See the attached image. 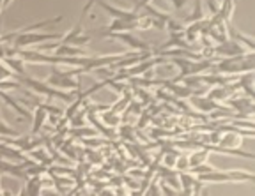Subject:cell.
Here are the masks:
<instances>
[{
  "label": "cell",
  "instance_id": "cell-25",
  "mask_svg": "<svg viewBox=\"0 0 255 196\" xmlns=\"http://www.w3.org/2000/svg\"><path fill=\"white\" fill-rule=\"evenodd\" d=\"M174 168L181 170V172H190V161H188V157H179V156H177Z\"/></svg>",
  "mask_w": 255,
  "mask_h": 196
},
{
  "label": "cell",
  "instance_id": "cell-20",
  "mask_svg": "<svg viewBox=\"0 0 255 196\" xmlns=\"http://www.w3.org/2000/svg\"><path fill=\"white\" fill-rule=\"evenodd\" d=\"M207 157H209V152H207V150L193 152L190 157H188V161H190V168H195V166H200V164H204L207 161Z\"/></svg>",
  "mask_w": 255,
  "mask_h": 196
},
{
  "label": "cell",
  "instance_id": "cell-14",
  "mask_svg": "<svg viewBox=\"0 0 255 196\" xmlns=\"http://www.w3.org/2000/svg\"><path fill=\"white\" fill-rule=\"evenodd\" d=\"M234 4H236V0H223L215 16H218L223 23H229L232 18V12H234Z\"/></svg>",
  "mask_w": 255,
  "mask_h": 196
},
{
  "label": "cell",
  "instance_id": "cell-36",
  "mask_svg": "<svg viewBox=\"0 0 255 196\" xmlns=\"http://www.w3.org/2000/svg\"><path fill=\"white\" fill-rule=\"evenodd\" d=\"M11 2H12V0H4V9H5V7H7V5H9V4H11Z\"/></svg>",
  "mask_w": 255,
  "mask_h": 196
},
{
  "label": "cell",
  "instance_id": "cell-19",
  "mask_svg": "<svg viewBox=\"0 0 255 196\" xmlns=\"http://www.w3.org/2000/svg\"><path fill=\"white\" fill-rule=\"evenodd\" d=\"M0 97H2V99H4L5 103L9 104V106H12V110H16V112L20 113L21 117H30V113H28L27 110H25L23 106H21V104H18V103H16V101L12 99L11 96H7V94H5L4 90H0Z\"/></svg>",
  "mask_w": 255,
  "mask_h": 196
},
{
  "label": "cell",
  "instance_id": "cell-18",
  "mask_svg": "<svg viewBox=\"0 0 255 196\" xmlns=\"http://www.w3.org/2000/svg\"><path fill=\"white\" fill-rule=\"evenodd\" d=\"M4 62L12 69V71L18 72L20 76H23L25 72H27V71H25V65H23L25 64L23 59H14V57H12V59H9V57H4Z\"/></svg>",
  "mask_w": 255,
  "mask_h": 196
},
{
  "label": "cell",
  "instance_id": "cell-34",
  "mask_svg": "<svg viewBox=\"0 0 255 196\" xmlns=\"http://www.w3.org/2000/svg\"><path fill=\"white\" fill-rule=\"evenodd\" d=\"M175 196H191V191L190 189H183V191H177Z\"/></svg>",
  "mask_w": 255,
  "mask_h": 196
},
{
  "label": "cell",
  "instance_id": "cell-33",
  "mask_svg": "<svg viewBox=\"0 0 255 196\" xmlns=\"http://www.w3.org/2000/svg\"><path fill=\"white\" fill-rule=\"evenodd\" d=\"M43 196H62V195H60V193L52 191V189H48V191H44V193H43Z\"/></svg>",
  "mask_w": 255,
  "mask_h": 196
},
{
  "label": "cell",
  "instance_id": "cell-32",
  "mask_svg": "<svg viewBox=\"0 0 255 196\" xmlns=\"http://www.w3.org/2000/svg\"><path fill=\"white\" fill-rule=\"evenodd\" d=\"M149 196H161V193H159V188H158V186H151V191H149Z\"/></svg>",
  "mask_w": 255,
  "mask_h": 196
},
{
  "label": "cell",
  "instance_id": "cell-23",
  "mask_svg": "<svg viewBox=\"0 0 255 196\" xmlns=\"http://www.w3.org/2000/svg\"><path fill=\"white\" fill-rule=\"evenodd\" d=\"M204 20V11H202V4H200V0H195V7H193V12H191V16L186 18V21L190 23H195V21Z\"/></svg>",
  "mask_w": 255,
  "mask_h": 196
},
{
  "label": "cell",
  "instance_id": "cell-21",
  "mask_svg": "<svg viewBox=\"0 0 255 196\" xmlns=\"http://www.w3.org/2000/svg\"><path fill=\"white\" fill-rule=\"evenodd\" d=\"M101 120L105 122V126H107V128H117V126L121 124L119 113H114L112 110H110V112H107V113H103V115H101Z\"/></svg>",
  "mask_w": 255,
  "mask_h": 196
},
{
  "label": "cell",
  "instance_id": "cell-22",
  "mask_svg": "<svg viewBox=\"0 0 255 196\" xmlns=\"http://www.w3.org/2000/svg\"><path fill=\"white\" fill-rule=\"evenodd\" d=\"M234 92V88H225V87H222V88H216V90H213V92H209V99H213V101H216V99H227L231 94Z\"/></svg>",
  "mask_w": 255,
  "mask_h": 196
},
{
  "label": "cell",
  "instance_id": "cell-30",
  "mask_svg": "<svg viewBox=\"0 0 255 196\" xmlns=\"http://www.w3.org/2000/svg\"><path fill=\"white\" fill-rule=\"evenodd\" d=\"M207 5H209V9H211L213 14H216V12H218V7H220V5L216 4L215 0H207Z\"/></svg>",
  "mask_w": 255,
  "mask_h": 196
},
{
  "label": "cell",
  "instance_id": "cell-39",
  "mask_svg": "<svg viewBox=\"0 0 255 196\" xmlns=\"http://www.w3.org/2000/svg\"><path fill=\"white\" fill-rule=\"evenodd\" d=\"M0 196H2V195H0Z\"/></svg>",
  "mask_w": 255,
  "mask_h": 196
},
{
  "label": "cell",
  "instance_id": "cell-37",
  "mask_svg": "<svg viewBox=\"0 0 255 196\" xmlns=\"http://www.w3.org/2000/svg\"><path fill=\"white\" fill-rule=\"evenodd\" d=\"M4 11V0H0V12Z\"/></svg>",
  "mask_w": 255,
  "mask_h": 196
},
{
  "label": "cell",
  "instance_id": "cell-4",
  "mask_svg": "<svg viewBox=\"0 0 255 196\" xmlns=\"http://www.w3.org/2000/svg\"><path fill=\"white\" fill-rule=\"evenodd\" d=\"M62 34H34V32H20L14 37V50H21L25 46L37 43H46V41H60Z\"/></svg>",
  "mask_w": 255,
  "mask_h": 196
},
{
  "label": "cell",
  "instance_id": "cell-1",
  "mask_svg": "<svg viewBox=\"0 0 255 196\" xmlns=\"http://www.w3.org/2000/svg\"><path fill=\"white\" fill-rule=\"evenodd\" d=\"M12 78H14V80H18V81H21V83L28 85L34 92L43 94V96H46V97H57V99L66 101V103H73V99H75V96H73V94L66 92V90H59V88H53V87H50L48 83H41L39 80H34V78H27L25 74H23V76H16V74H12Z\"/></svg>",
  "mask_w": 255,
  "mask_h": 196
},
{
  "label": "cell",
  "instance_id": "cell-35",
  "mask_svg": "<svg viewBox=\"0 0 255 196\" xmlns=\"http://www.w3.org/2000/svg\"><path fill=\"white\" fill-rule=\"evenodd\" d=\"M101 196H116V195H114V193H110V191H103V193H101Z\"/></svg>",
  "mask_w": 255,
  "mask_h": 196
},
{
  "label": "cell",
  "instance_id": "cell-24",
  "mask_svg": "<svg viewBox=\"0 0 255 196\" xmlns=\"http://www.w3.org/2000/svg\"><path fill=\"white\" fill-rule=\"evenodd\" d=\"M0 134L2 136H12V138L20 136V132L16 131V129H12L11 126H7L5 122H2V120H0Z\"/></svg>",
  "mask_w": 255,
  "mask_h": 196
},
{
  "label": "cell",
  "instance_id": "cell-7",
  "mask_svg": "<svg viewBox=\"0 0 255 196\" xmlns=\"http://www.w3.org/2000/svg\"><path fill=\"white\" fill-rule=\"evenodd\" d=\"M91 41L89 34H84V28H82V21L75 25V28H71V32H68L66 36H62V39L59 41L60 44H71V46H84Z\"/></svg>",
  "mask_w": 255,
  "mask_h": 196
},
{
  "label": "cell",
  "instance_id": "cell-13",
  "mask_svg": "<svg viewBox=\"0 0 255 196\" xmlns=\"http://www.w3.org/2000/svg\"><path fill=\"white\" fill-rule=\"evenodd\" d=\"M57 57H87L84 52V48H78V46H71V44H60L55 48Z\"/></svg>",
  "mask_w": 255,
  "mask_h": 196
},
{
  "label": "cell",
  "instance_id": "cell-15",
  "mask_svg": "<svg viewBox=\"0 0 255 196\" xmlns=\"http://www.w3.org/2000/svg\"><path fill=\"white\" fill-rule=\"evenodd\" d=\"M46 117H48V113L44 112L41 106H37L36 108V112H34V124H32V134H37V132L43 129V126H44V122H46Z\"/></svg>",
  "mask_w": 255,
  "mask_h": 196
},
{
  "label": "cell",
  "instance_id": "cell-29",
  "mask_svg": "<svg viewBox=\"0 0 255 196\" xmlns=\"http://www.w3.org/2000/svg\"><path fill=\"white\" fill-rule=\"evenodd\" d=\"M92 5H96V0H89L87 4H85V7H84V12H82V20H84V16L85 14H89V11L92 9ZM80 20V21H82Z\"/></svg>",
  "mask_w": 255,
  "mask_h": 196
},
{
  "label": "cell",
  "instance_id": "cell-3",
  "mask_svg": "<svg viewBox=\"0 0 255 196\" xmlns=\"http://www.w3.org/2000/svg\"><path fill=\"white\" fill-rule=\"evenodd\" d=\"M220 72H238V71H247L250 72L254 69V55L248 53V55H236V57H229V59L222 60L218 64Z\"/></svg>",
  "mask_w": 255,
  "mask_h": 196
},
{
  "label": "cell",
  "instance_id": "cell-12",
  "mask_svg": "<svg viewBox=\"0 0 255 196\" xmlns=\"http://www.w3.org/2000/svg\"><path fill=\"white\" fill-rule=\"evenodd\" d=\"M28 156H30V159L34 161V163L43 164V166H46V168L50 166V164H53V157L50 156L43 147H36L34 150L28 152Z\"/></svg>",
  "mask_w": 255,
  "mask_h": 196
},
{
  "label": "cell",
  "instance_id": "cell-17",
  "mask_svg": "<svg viewBox=\"0 0 255 196\" xmlns=\"http://www.w3.org/2000/svg\"><path fill=\"white\" fill-rule=\"evenodd\" d=\"M39 177H30V179L27 180V184H25V191H27V196H41L43 186H41Z\"/></svg>",
  "mask_w": 255,
  "mask_h": 196
},
{
  "label": "cell",
  "instance_id": "cell-9",
  "mask_svg": "<svg viewBox=\"0 0 255 196\" xmlns=\"http://www.w3.org/2000/svg\"><path fill=\"white\" fill-rule=\"evenodd\" d=\"M25 166H28V164L27 163H14L12 164L11 161H7V159H0V172L7 173V175L27 179V175H25Z\"/></svg>",
  "mask_w": 255,
  "mask_h": 196
},
{
  "label": "cell",
  "instance_id": "cell-11",
  "mask_svg": "<svg viewBox=\"0 0 255 196\" xmlns=\"http://www.w3.org/2000/svg\"><path fill=\"white\" fill-rule=\"evenodd\" d=\"M213 52L220 53V55H225V57H236V55H239V53H243V48H241L238 43H234V41H223L218 48H215Z\"/></svg>",
  "mask_w": 255,
  "mask_h": 196
},
{
  "label": "cell",
  "instance_id": "cell-28",
  "mask_svg": "<svg viewBox=\"0 0 255 196\" xmlns=\"http://www.w3.org/2000/svg\"><path fill=\"white\" fill-rule=\"evenodd\" d=\"M159 193H161V196H175L177 195V191H172V189H168L165 184L159 188Z\"/></svg>",
  "mask_w": 255,
  "mask_h": 196
},
{
  "label": "cell",
  "instance_id": "cell-8",
  "mask_svg": "<svg viewBox=\"0 0 255 196\" xmlns=\"http://www.w3.org/2000/svg\"><path fill=\"white\" fill-rule=\"evenodd\" d=\"M107 37H116V39L123 41L124 44H128V46L133 48L135 52H151V46H149L145 41L138 39V37H135L129 32H114V34H108Z\"/></svg>",
  "mask_w": 255,
  "mask_h": 196
},
{
  "label": "cell",
  "instance_id": "cell-26",
  "mask_svg": "<svg viewBox=\"0 0 255 196\" xmlns=\"http://www.w3.org/2000/svg\"><path fill=\"white\" fill-rule=\"evenodd\" d=\"M71 134L75 136H96V131L94 129H82V128H76L71 131Z\"/></svg>",
  "mask_w": 255,
  "mask_h": 196
},
{
  "label": "cell",
  "instance_id": "cell-2",
  "mask_svg": "<svg viewBox=\"0 0 255 196\" xmlns=\"http://www.w3.org/2000/svg\"><path fill=\"white\" fill-rule=\"evenodd\" d=\"M197 179L200 182H239V180H254L252 173H245L234 170V172H218V170H213L209 173H202V175H197Z\"/></svg>",
  "mask_w": 255,
  "mask_h": 196
},
{
  "label": "cell",
  "instance_id": "cell-6",
  "mask_svg": "<svg viewBox=\"0 0 255 196\" xmlns=\"http://www.w3.org/2000/svg\"><path fill=\"white\" fill-rule=\"evenodd\" d=\"M46 83L53 88H59V90H78L80 83L76 80H73L71 76H68L66 72H59V71H53L52 76H48Z\"/></svg>",
  "mask_w": 255,
  "mask_h": 196
},
{
  "label": "cell",
  "instance_id": "cell-5",
  "mask_svg": "<svg viewBox=\"0 0 255 196\" xmlns=\"http://www.w3.org/2000/svg\"><path fill=\"white\" fill-rule=\"evenodd\" d=\"M96 4L101 5V7L105 9V11L110 14L114 20H124V21H136L140 20V18L143 16L140 11H124V9H119V7H112V5H108L107 2H103V0H96Z\"/></svg>",
  "mask_w": 255,
  "mask_h": 196
},
{
  "label": "cell",
  "instance_id": "cell-10",
  "mask_svg": "<svg viewBox=\"0 0 255 196\" xmlns=\"http://www.w3.org/2000/svg\"><path fill=\"white\" fill-rule=\"evenodd\" d=\"M241 143H243V140L239 136V131H236V129L234 131L225 132V134H222V138H220L222 148H227V150H236Z\"/></svg>",
  "mask_w": 255,
  "mask_h": 196
},
{
  "label": "cell",
  "instance_id": "cell-31",
  "mask_svg": "<svg viewBox=\"0 0 255 196\" xmlns=\"http://www.w3.org/2000/svg\"><path fill=\"white\" fill-rule=\"evenodd\" d=\"M170 2L174 4L175 9H181V7H184V5H186L188 0H170Z\"/></svg>",
  "mask_w": 255,
  "mask_h": 196
},
{
  "label": "cell",
  "instance_id": "cell-38",
  "mask_svg": "<svg viewBox=\"0 0 255 196\" xmlns=\"http://www.w3.org/2000/svg\"><path fill=\"white\" fill-rule=\"evenodd\" d=\"M78 196H96V193H91V195H84V193H82V195H78Z\"/></svg>",
  "mask_w": 255,
  "mask_h": 196
},
{
  "label": "cell",
  "instance_id": "cell-16",
  "mask_svg": "<svg viewBox=\"0 0 255 196\" xmlns=\"http://www.w3.org/2000/svg\"><path fill=\"white\" fill-rule=\"evenodd\" d=\"M191 104H193L195 108L202 110V112H211V110L218 108V104H216L213 99H209V97H193V99H191Z\"/></svg>",
  "mask_w": 255,
  "mask_h": 196
},
{
  "label": "cell",
  "instance_id": "cell-27",
  "mask_svg": "<svg viewBox=\"0 0 255 196\" xmlns=\"http://www.w3.org/2000/svg\"><path fill=\"white\" fill-rule=\"evenodd\" d=\"M175 159H177V152H170V154H167V156H165V159H163L165 166H168V168H174Z\"/></svg>",
  "mask_w": 255,
  "mask_h": 196
}]
</instances>
